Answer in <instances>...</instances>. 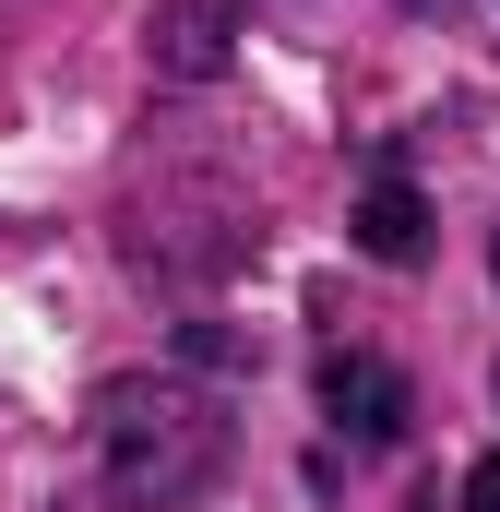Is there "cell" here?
I'll return each mask as SVG.
<instances>
[{"instance_id":"7","label":"cell","mask_w":500,"mask_h":512,"mask_svg":"<svg viewBox=\"0 0 500 512\" xmlns=\"http://www.w3.org/2000/svg\"><path fill=\"white\" fill-rule=\"evenodd\" d=\"M417 12H453V0H417Z\"/></svg>"},{"instance_id":"3","label":"cell","mask_w":500,"mask_h":512,"mask_svg":"<svg viewBox=\"0 0 500 512\" xmlns=\"http://www.w3.org/2000/svg\"><path fill=\"white\" fill-rule=\"evenodd\" d=\"M227 36H239L227 0H167V12H155V72L203 84V72H227Z\"/></svg>"},{"instance_id":"4","label":"cell","mask_w":500,"mask_h":512,"mask_svg":"<svg viewBox=\"0 0 500 512\" xmlns=\"http://www.w3.org/2000/svg\"><path fill=\"white\" fill-rule=\"evenodd\" d=\"M358 251H370V262H417V251H429V203H417L405 179H370V203H358Z\"/></svg>"},{"instance_id":"1","label":"cell","mask_w":500,"mask_h":512,"mask_svg":"<svg viewBox=\"0 0 500 512\" xmlns=\"http://www.w3.org/2000/svg\"><path fill=\"white\" fill-rule=\"evenodd\" d=\"M96 453H108V489L131 512H179L203 501L215 477H227V453H239V429H227V405L191 382H108L96 393Z\"/></svg>"},{"instance_id":"2","label":"cell","mask_w":500,"mask_h":512,"mask_svg":"<svg viewBox=\"0 0 500 512\" xmlns=\"http://www.w3.org/2000/svg\"><path fill=\"white\" fill-rule=\"evenodd\" d=\"M322 405H334V429H358V441H405V370H381L358 346L322 358Z\"/></svg>"},{"instance_id":"6","label":"cell","mask_w":500,"mask_h":512,"mask_svg":"<svg viewBox=\"0 0 500 512\" xmlns=\"http://www.w3.org/2000/svg\"><path fill=\"white\" fill-rule=\"evenodd\" d=\"M489 274H500V227H489Z\"/></svg>"},{"instance_id":"5","label":"cell","mask_w":500,"mask_h":512,"mask_svg":"<svg viewBox=\"0 0 500 512\" xmlns=\"http://www.w3.org/2000/svg\"><path fill=\"white\" fill-rule=\"evenodd\" d=\"M465 512H500V453H489V465H465Z\"/></svg>"}]
</instances>
